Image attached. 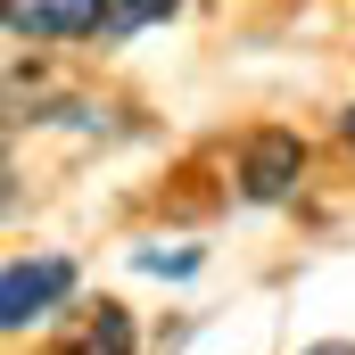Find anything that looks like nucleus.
Here are the masks:
<instances>
[{"label":"nucleus","instance_id":"f03ea898","mask_svg":"<svg viewBox=\"0 0 355 355\" xmlns=\"http://www.w3.org/2000/svg\"><path fill=\"white\" fill-rule=\"evenodd\" d=\"M67 289H75V265H67V257L8 265V281H0V322H8V331H25V322H33V314H50Z\"/></svg>","mask_w":355,"mask_h":355},{"label":"nucleus","instance_id":"423d86ee","mask_svg":"<svg viewBox=\"0 0 355 355\" xmlns=\"http://www.w3.org/2000/svg\"><path fill=\"white\" fill-rule=\"evenodd\" d=\"M141 265H149V272H190V265H198V257H190V248H174V257H166V248H149Z\"/></svg>","mask_w":355,"mask_h":355},{"label":"nucleus","instance_id":"20e7f679","mask_svg":"<svg viewBox=\"0 0 355 355\" xmlns=\"http://www.w3.org/2000/svg\"><path fill=\"white\" fill-rule=\"evenodd\" d=\"M132 347H141V339H132V314H124V306H91L83 322L58 339V355H132Z\"/></svg>","mask_w":355,"mask_h":355},{"label":"nucleus","instance_id":"0eeeda50","mask_svg":"<svg viewBox=\"0 0 355 355\" xmlns=\"http://www.w3.org/2000/svg\"><path fill=\"white\" fill-rule=\"evenodd\" d=\"M306 355H355V347H306Z\"/></svg>","mask_w":355,"mask_h":355},{"label":"nucleus","instance_id":"39448f33","mask_svg":"<svg viewBox=\"0 0 355 355\" xmlns=\"http://www.w3.org/2000/svg\"><path fill=\"white\" fill-rule=\"evenodd\" d=\"M182 0H107V33H132V25H157V17H174Z\"/></svg>","mask_w":355,"mask_h":355},{"label":"nucleus","instance_id":"7ed1b4c3","mask_svg":"<svg viewBox=\"0 0 355 355\" xmlns=\"http://www.w3.org/2000/svg\"><path fill=\"white\" fill-rule=\"evenodd\" d=\"M0 17L25 42H75V33H99L107 25V0H8Z\"/></svg>","mask_w":355,"mask_h":355},{"label":"nucleus","instance_id":"f257e3e1","mask_svg":"<svg viewBox=\"0 0 355 355\" xmlns=\"http://www.w3.org/2000/svg\"><path fill=\"white\" fill-rule=\"evenodd\" d=\"M297 174H306V141H297V132H257V141L240 149V198H257V207L289 198Z\"/></svg>","mask_w":355,"mask_h":355},{"label":"nucleus","instance_id":"6e6552de","mask_svg":"<svg viewBox=\"0 0 355 355\" xmlns=\"http://www.w3.org/2000/svg\"><path fill=\"white\" fill-rule=\"evenodd\" d=\"M347 141H355V116H347Z\"/></svg>","mask_w":355,"mask_h":355}]
</instances>
